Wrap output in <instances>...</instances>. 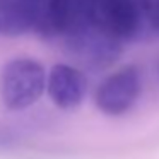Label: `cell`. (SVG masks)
Returning a JSON list of instances; mask_svg holds the SVG:
<instances>
[{
  "label": "cell",
  "instance_id": "obj_9",
  "mask_svg": "<svg viewBox=\"0 0 159 159\" xmlns=\"http://www.w3.org/2000/svg\"><path fill=\"white\" fill-rule=\"evenodd\" d=\"M157 70H159V63H157Z\"/></svg>",
  "mask_w": 159,
  "mask_h": 159
},
{
  "label": "cell",
  "instance_id": "obj_2",
  "mask_svg": "<svg viewBox=\"0 0 159 159\" xmlns=\"http://www.w3.org/2000/svg\"><path fill=\"white\" fill-rule=\"evenodd\" d=\"M142 93V77L135 65L121 67L110 74L94 93L96 108L106 116H121L128 113Z\"/></svg>",
  "mask_w": 159,
  "mask_h": 159
},
{
  "label": "cell",
  "instance_id": "obj_7",
  "mask_svg": "<svg viewBox=\"0 0 159 159\" xmlns=\"http://www.w3.org/2000/svg\"><path fill=\"white\" fill-rule=\"evenodd\" d=\"M43 9L41 0H0V33L21 36L31 29H38Z\"/></svg>",
  "mask_w": 159,
  "mask_h": 159
},
{
  "label": "cell",
  "instance_id": "obj_6",
  "mask_svg": "<svg viewBox=\"0 0 159 159\" xmlns=\"http://www.w3.org/2000/svg\"><path fill=\"white\" fill-rule=\"evenodd\" d=\"M46 91L53 104L60 110H75L87 94V79L77 67L57 63L48 72Z\"/></svg>",
  "mask_w": 159,
  "mask_h": 159
},
{
  "label": "cell",
  "instance_id": "obj_10",
  "mask_svg": "<svg viewBox=\"0 0 159 159\" xmlns=\"http://www.w3.org/2000/svg\"><path fill=\"white\" fill-rule=\"evenodd\" d=\"M41 2H43V0H41Z\"/></svg>",
  "mask_w": 159,
  "mask_h": 159
},
{
  "label": "cell",
  "instance_id": "obj_5",
  "mask_svg": "<svg viewBox=\"0 0 159 159\" xmlns=\"http://www.w3.org/2000/svg\"><path fill=\"white\" fill-rule=\"evenodd\" d=\"M91 26V0H46L38 31L67 39Z\"/></svg>",
  "mask_w": 159,
  "mask_h": 159
},
{
  "label": "cell",
  "instance_id": "obj_8",
  "mask_svg": "<svg viewBox=\"0 0 159 159\" xmlns=\"http://www.w3.org/2000/svg\"><path fill=\"white\" fill-rule=\"evenodd\" d=\"M144 19L154 31L159 33V0H139Z\"/></svg>",
  "mask_w": 159,
  "mask_h": 159
},
{
  "label": "cell",
  "instance_id": "obj_4",
  "mask_svg": "<svg viewBox=\"0 0 159 159\" xmlns=\"http://www.w3.org/2000/svg\"><path fill=\"white\" fill-rule=\"evenodd\" d=\"M121 43L123 41L104 34L94 26L65 39L70 55L89 70H104L113 65L121 55Z\"/></svg>",
  "mask_w": 159,
  "mask_h": 159
},
{
  "label": "cell",
  "instance_id": "obj_3",
  "mask_svg": "<svg viewBox=\"0 0 159 159\" xmlns=\"http://www.w3.org/2000/svg\"><path fill=\"white\" fill-rule=\"evenodd\" d=\"M142 17L139 0H91V26L120 41L137 36Z\"/></svg>",
  "mask_w": 159,
  "mask_h": 159
},
{
  "label": "cell",
  "instance_id": "obj_1",
  "mask_svg": "<svg viewBox=\"0 0 159 159\" xmlns=\"http://www.w3.org/2000/svg\"><path fill=\"white\" fill-rule=\"evenodd\" d=\"M46 70L34 58H14L2 67L0 96L5 108L21 111L33 106L46 89Z\"/></svg>",
  "mask_w": 159,
  "mask_h": 159
}]
</instances>
